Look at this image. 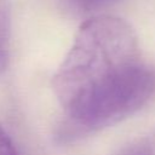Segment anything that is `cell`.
Wrapping results in <instances>:
<instances>
[{
	"instance_id": "7a4b0ae2",
	"label": "cell",
	"mask_w": 155,
	"mask_h": 155,
	"mask_svg": "<svg viewBox=\"0 0 155 155\" xmlns=\"http://www.w3.org/2000/svg\"><path fill=\"white\" fill-rule=\"evenodd\" d=\"M122 0H54L56 5L65 13L75 17L88 18L99 16L101 12L117 5Z\"/></svg>"
},
{
	"instance_id": "277c9868",
	"label": "cell",
	"mask_w": 155,
	"mask_h": 155,
	"mask_svg": "<svg viewBox=\"0 0 155 155\" xmlns=\"http://www.w3.org/2000/svg\"><path fill=\"white\" fill-rule=\"evenodd\" d=\"M115 155H155V140L144 138L121 148Z\"/></svg>"
},
{
	"instance_id": "5b68a950",
	"label": "cell",
	"mask_w": 155,
	"mask_h": 155,
	"mask_svg": "<svg viewBox=\"0 0 155 155\" xmlns=\"http://www.w3.org/2000/svg\"><path fill=\"white\" fill-rule=\"evenodd\" d=\"M0 155H18L12 139L0 126Z\"/></svg>"
},
{
	"instance_id": "6da1fadb",
	"label": "cell",
	"mask_w": 155,
	"mask_h": 155,
	"mask_svg": "<svg viewBox=\"0 0 155 155\" xmlns=\"http://www.w3.org/2000/svg\"><path fill=\"white\" fill-rule=\"evenodd\" d=\"M143 62L133 28L113 16L87 18L53 76L54 93L69 111L117 85Z\"/></svg>"
},
{
	"instance_id": "3957f363",
	"label": "cell",
	"mask_w": 155,
	"mask_h": 155,
	"mask_svg": "<svg viewBox=\"0 0 155 155\" xmlns=\"http://www.w3.org/2000/svg\"><path fill=\"white\" fill-rule=\"evenodd\" d=\"M12 13L10 0H0V74L5 71L10 57Z\"/></svg>"
}]
</instances>
